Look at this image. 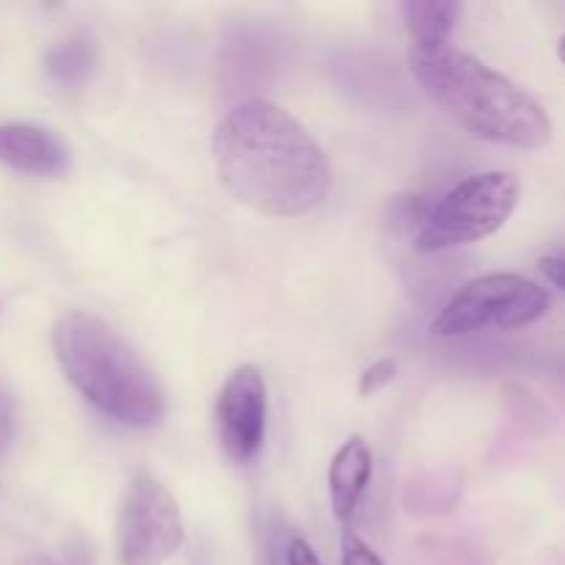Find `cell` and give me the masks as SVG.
Returning a JSON list of instances; mask_svg holds the SVG:
<instances>
[{
    "label": "cell",
    "mask_w": 565,
    "mask_h": 565,
    "mask_svg": "<svg viewBox=\"0 0 565 565\" xmlns=\"http://www.w3.org/2000/svg\"><path fill=\"white\" fill-rule=\"evenodd\" d=\"M522 185L508 171H483L452 185L423 218L414 248L419 254L450 252L494 235L516 210Z\"/></svg>",
    "instance_id": "4"
},
{
    "label": "cell",
    "mask_w": 565,
    "mask_h": 565,
    "mask_svg": "<svg viewBox=\"0 0 565 565\" xmlns=\"http://www.w3.org/2000/svg\"><path fill=\"white\" fill-rule=\"evenodd\" d=\"M185 544L174 494L147 469H138L116 508V555L121 565H163Z\"/></svg>",
    "instance_id": "6"
},
{
    "label": "cell",
    "mask_w": 565,
    "mask_h": 565,
    "mask_svg": "<svg viewBox=\"0 0 565 565\" xmlns=\"http://www.w3.org/2000/svg\"><path fill=\"white\" fill-rule=\"evenodd\" d=\"M221 185L268 218L318 210L331 191V166L307 127L270 99H248L213 132Z\"/></svg>",
    "instance_id": "1"
},
{
    "label": "cell",
    "mask_w": 565,
    "mask_h": 565,
    "mask_svg": "<svg viewBox=\"0 0 565 565\" xmlns=\"http://www.w3.org/2000/svg\"><path fill=\"white\" fill-rule=\"evenodd\" d=\"M0 163L20 174L58 180L70 171L72 154L61 136L31 121L0 125Z\"/></svg>",
    "instance_id": "8"
},
{
    "label": "cell",
    "mask_w": 565,
    "mask_h": 565,
    "mask_svg": "<svg viewBox=\"0 0 565 565\" xmlns=\"http://www.w3.org/2000/svg\"><path fill=\"white\" fill-rule=\"evenodd\" d=\"M550 292L519 274H483L469 279L430 323V337L456 340L486 329H524L546 318Z\"/></svg>",
    "instance_id": "5"
},
{
    "label": "cell",
    "mask_w": 565,
    "mask_h": 565,
    "mask_svg": "<svg viewBox=\"0 0 565 565\" xmlns=\"http://www.w3.org/2000/svg\"><path fill=\"white\" fill-rule=\"evenodd\" d=\"M397 375V362L395 359H379V362L370 364L362 375V384H359V395L370 397L379 395L384 386H390Z\"/></svg>",
    "instance_id": "12"
},
{
    "label": "cell",
    "mask_w": 565,
    "mask_h": 565,
    "mask_svg": "<svg viewBox=\"0 0 565 565\" xmlns=\"http://www.w3.org/2000/svg\"><path fill=\"white\" fill-rule=\"evenodd\" d=\"M94 64H97L94 44L86 36H81V33L61 39V42H55L44 53V72L58 86H77V83H83L92 75Z\"/></svg>",
    "instance_id": "11"
},
{
    "label": "cell",
    "mask_w": 565,
    "mask_h": 565,
    "mask_svg": "<svg viewBox=\"0 0 565 565\" xmlns=\"http://www.w3.org/2000/svg\"><path fill=\"white\" fill-rule=\"evenodd\" d=\"M539 268L550 285H555L557 290L565 292V257H544L539 263Z\"/></svg>",
    "instance_id": "16"
},
{
    "label": "cell",
    "mask_w": 565,
    "mask_h": 565,
    "mask_svg": "<svg viewBox=\"0 0 565 565\" xmlns=\"http://www.w3.org/2000/svg\"><path fill=\"white\" fill-rule=\"evenodd\" d=\"M287 565H323L320 557L315 555L312 546L303 539H292L290 546H287Z\"/></svg>",
    "instance_id": "15"
},
{
    "label": "cell",
    "mask_w": 565,
    "mask_h": 565,
    "mask_svg": "<svg viewBox=\"0 0 565 565\" xmlns=\"http://www.w3.org/2000/svg\"><path fill=\"white\" fill-rule=\"evenodd\" d=\"M458 14H461V6L456 0H408L403 6V22L412 33L414 44L447 42Z\"/></svg>",
    "instance_id": "10"
},
{
    "label": "cell",
    "mask_w": 565,
    "mask_h": 565,
    "mask_svg": "<svg viewBox=\"0 0 565 565\" xmlns=\"http://www.w3.org/2000/svg\"><path fill=\"white\" fill-rule=\"evenodd\" d=\"M17 565H58V563L50 561V557H44V555H28V557H22Z\"/></svg>",
    "instance_id": "17"
},
{
    "label": "cell",
    "mask_w": 565,
    "mask_h": 565,
    "mask_svg": "<svg viewBox=\"0 0 565 565\" xmlns=\"http://www.w3.org/2000/svg\"><path fill=\"white\" fill-rule=\"evenodd\" d=\"M14 425H17L14 401H11L9 390L0 384V458L9 452L11 441H14Z\"/></svg>",
    "instance_id": "14"
},
{
    "label": "cell",
    "mask_w": 565,
    "mask_h": 565,
    "mask_svg": "<svg viewBox=\"0 0 565 565\" xmlns=\"http://www.w3.org/2000/svg\"><path fill=\"white\" fill-rule=\"evenodd\" d=\"M370 475H373V452L362 436H351L345 445L337 450L334 461L329 467V491L334 516L348 524L367 491Z\"/></svg>",
    "instance_id": "9"
},
{
    "label": "cell",
    "mask_w": 565,
    "mask_h": 565,
    "mask_svg": "<svg viewBox=\"0 0 565 565\" xmlns=\"http://www.w3.org/2000/svg\"><path fill=\"white\" fill-rule=\"evenodd\" d=\"M557 58L565 64V36H561V42H557Z\"/></svg>",
    "instance_id": "18"
},
{
    "label": "cell",
    "mask_w": 565,
    "mask_h": 565,
    "mask_svg": "<svg viewBox=\"0 0 565 565\" xmlns=\"http://www.w3.org/2000/svg\"><path fill=\"white\" fill-rule=\"evenodd\" d=\"M408 70L417 86L469 136L516 149H544L552 141L546 110L511 77L456 44H412Z\"/></svg>",
    "instance_id": "2"
},
{
    "label": "cell",
    "mask_w": 565,
    "mask_h": 565,
    "mask_svg": "<svg viewBox=\"0 0 565 565\" xmlns=\"http://www.w3.org/2000/svg\"><path fill=\"white\" fill-rule=\"evenodd\" d=\"M268 419V386L257 364H241L224 381L215 406V425L226 458L248 463L259 456Z\"/></svg>",
    "instance_id": "7"
},
{
    "label": "cell",
    "mask_w": 565,
    "mask_h": 565,
    "mask_svg": "<svg viewBox=\"0 0 565 565\" xmlns=\"http://www.w3.org/2000/svg\"><path fill=\"white\" fill-rule=\"evenodd\" d=\"M53 351L66 381L114 423L149 430L166 417V390L154 370L97 315H64L53 329Z\"/></svg>",
    "instance_id": "3"
},
{
    "label": "cell",
    "mask_w": 565,
    "mask_h": 565,
    "mask_svg": "<svg viewBox=\"0 0 565 565\" xmlns=\"http://www.w3.org/2000/svg\"><path fill=\"white\" fill-rule=\"evenodd\" d=\"M342 565H384V561L353 530H345V535H342Z\"/></svg>",
    "instance_id": "13"
}]
</instances>
